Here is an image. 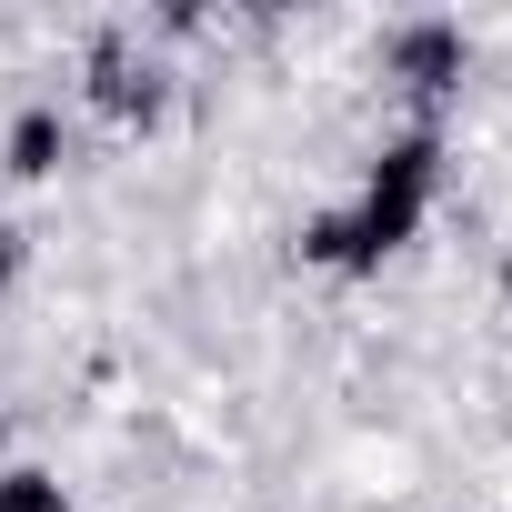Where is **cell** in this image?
I'll return each mask as SVG.
<instances>
[{
	"mask_svg": "<svg viewBox=\"0 0 512 512\" xmlns=\"http://www.w3.org/2000/svg\"><path fill=\"white\" fill-rule=\"evenodd\" d=\"M432 161H442V151H432V131L392 141V151L372 161L362 201H352V211H322L302 251H312V262H332V272H372L382 251H402V241H412V221L432 211V181H442Z\"/></svg>",
	"mask_w": 512,
	"mask_h": 512,
	"instance_id": "6da1fadb",
	"label": "cell"
},
{
	"mask_svg": "<svg viewBox=\"0 0 512 512\" xmlns=\"http://www.w3.org/2000/svg\"><path fill=\"white\" fill-rule=\"evenodd\" d=\"M392 71H402L412 91H452V81H462V31H452V21H412V31H392Z\"/></svg>",
	"mask_w": 512,
	"mask_h": 512,
	"instance_id": "7a4b0ae2",
	"label": "cell"
},
{
	"mask_svg": "<svg viewBox=\"0 0 512 512\" xmlns=\"http://www.w3.org/2000/svg\"><path fill=\"white\" fill-rule=\"evenodd\" d=\"M51 161H61V111H31V121L11 131V171H21V181H41Z\"/></svg>",
	"mask_w": 512,
	"mask_h": 512,
	"instance_id": "3957f363",
	"label": "cell"
},
{
	"mask_svg": "<svg viewBox=\"0 0 512 512\" xmlns=\"http://www.w3.org/2000/svg\"><path fill=\"white\" fill-rule=\"evenodd\" d=\"M0 512H71V492L41 462H21V472H0Z\"/></svg>",
	"mask_w": 512,
	"mask_h": 512,
	"instance_id": "277c9868",
	"label": "cell"
},
{
	"mask_svg": "<svg viewBox=\"0 0 512 512\" xmlns=\"http://www.w3.org/2000/svg\"><path fill=\"white\" fill-rule=\"evenodd\" d=\"M502 302H512V241H502Z\"/></svg>",
	"mask_w": 512,
	"mask_h": 512,
	"instance_id": "5b68a950",
	"label": "cell"
}]
</instances>
